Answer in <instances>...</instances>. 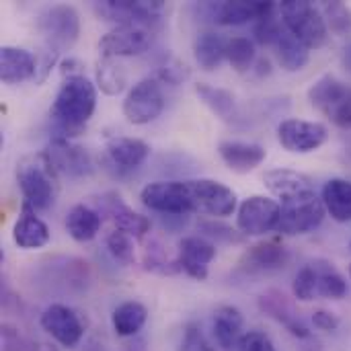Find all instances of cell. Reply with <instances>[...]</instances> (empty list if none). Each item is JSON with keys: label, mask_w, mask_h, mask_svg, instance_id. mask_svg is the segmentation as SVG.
I'll return each instance as SVG.
<instances>
[{"label": "cell", "mask_w": 351, "mask_h": 351, "mask_svg": "<svg viewBox=\"0 0 351 351\" xmlns=\"http://www.w3.org/2000/svg\"><path fill=\"white\" fill-rule=\"evenodd\" d=\"M313 323L319 331H337L339 329V317L331 311H325V308H319L313 313Z\"/></svg>", "instance_id": "46"}, {"label": "cell", "mask_w": 351, "mask_h": 351, "mask_svg": "<svg viewBox=\"0 0 351 351\" xmlns=\"http://www.w3.org/2000/svg\"><path fill=\"white\" fill-rule=\"evenodd\" d=\"M348 274H350V280H351V263H350V267H348Z\"/></svg>", "instance_id": "50"}, {"label": "cell", "mask_w": 351, "mask_h": 351, "mask_svg": "<svg viewBox=\"0 0 351 351\" xmlns=\"http://www.w3.org/2000/svg\"><path fill=\"white\" fill-rule=\"evenodd\" d=\"M142 204L165 216H187L191 214L187 179L183 181H154L140 191Z\"/></svg>", "instance_id": "13"}, {"label": "cell", "mask_w": 351, "mask_h": 351, "mask_svg": "<svg viewBox=\"0 0 351 351\" xmlns=\"http://www.w3.org/2000/svg\"><path fill=\"white\" fill-rule=\"evenodd\" d=\"M43 152L47 154L58 175H64L68 179H82L95 173V162L88 150L80 144L70 142V138H64L60 134L53 136Z\"/></svg>", "instance_id": "12"}, {"label": "cell", "mask_w": 351, "mask_h": 351, "mask_svg": "<svg viewBox=\"0 0 351 351\" xmlns=\"http://www.w3.org/2000/svg\"><path fill=\"white\" fill-rule=\"evenodd\" d=\"M284 27L308 49H319L329 39V27L319 6L308 0H284L278 4Z\"/></svg>", "instance_id": "3"}, {"label": "cell", "mask_w": 351, "mask_h": 351, "mask_svg": "<svg viewBox=\"0 0 351 351\" xmlns=\"http://www.w3.org/2000/svg\"><path fill=\"white\" fill-rule=\"evenodd\" d=\"M146 319H148L146 306L138 300H128V302H121L113 311L111 325L119 337H134L142 331V327L146 325Z\"/></svg>", "instance_id": "31"}, {"label": "cell", "mask_w": 351, "mask_h": 351, "mask_svg": "<svg viewBox=\"0 0 351 351\" xmlns=\"http://www.w3.org/2000/svg\"><path fill=\"white\" fill-rule=\"evenodd\" d=\"M39 325L51 339H56L62 348H68V350L76 348L84 337L82 317L74 308L60 304V302L49 304L41 313Z\"/></svg>", "instance_id": "15"}, {"label": "cell", "mask_w": 351, "mask_h": 351, "mask_svg": "<svg viewBox=\"0 0 351 351\" xmlns=\"http://www.w3.org/2000/svg\"><path fill=\"white\" fill-rule=\"evenodd\" d=\"M60 60V49L51 47V45H45L41 47L39 56H37V74H35V84H43L47 80V76L51 74V68L58 64Z\"/></svg>", "instance_id": "44"}, {"label": "cell", "mask_w": 351, "mask_h": 351, "mask_svg": "<svg viewBox=\"0 0 351 351\" xmlns=\"http://www.w3.org/2000/svg\"><path fill=\"white\" fill-rule=\"evenodd\" d=\"M321 199L325 204L327 214L335 222H341V224L351 222V181L341 179V177L329 179L323 185Z\"/></svg>", "instance_id": "27"}, {"label": "cell", "mask_w": 351, "mask_h": 351, "mask_svg": "<svg viewBox=\"0 0 351 351\" xmlns=\"http://www.w3.org/2000/svg\"><path fill=\"white\" fill-rule=\"evenodd\" d=\"M351 62V45L346 49V64H350Z\"/></svg>", "instance_id": "49"}, {"label": "cell", "mask_w": 351, "mask_h": 351, "mask_svg": "<svg viewBox=\"0 0 351 351\" xmlns=\"http://www.w3.org/2000/svg\"><path fill=\"white\" fill-rule=\"evenodd\" d=\"M276 49L278 62L286 72H300L311 62V49L302 41H298L288 29H284V33L280 35Z\"/></svg>", "instance_id": "32"}, {"label": "cell", "mask_w": 351, "mask_h": 351, "mask_svg": "<svg viewBox=\"0 0 351 351\" xmlns=\"http://www.w3.org/2000/svg\"><path fill=\"white\" fill-rule=\"evenodd\" d=\"M278 4L263 0H224L218 4H208L212 19L220 25H245L249 21H259L271 12Z\"/></svg>", "instance_id": "22"}, {"label": "cell", "mask_w": 351, "mask_h": 351, "mask_svg": "<svg viewBox=\"0 0 351 351\" xmlns=\"http://www.w3.org/2000/svg\"><path fill=\"white\" fill-rule=\"evenodd\" d=\"M95 84L107 97H117L125 90L128 72L125 66L117 58H103L99 56L95 64Z\"/></svg>", "instance_id": "30"}, {"label": "cell", "mask_w": 351, "mask_h": 351, "mask_svg": "<svg viewBox=\"0 0 351 351\" xmlns=\"http://www.w3.org/2000/svg\"><path fill=\"white\" fill-rule=\"evenodd\" d=\"M37 31L43 35L45 45H51L60 51L70 49L80 35L78 10L70 4H51L39 12Z\"/></svg>", "instance_id": "7"}, {"label": "cell", "mask_w": 351, "mask_h": 351, "mask_svg": "<svg viewBox=\"0 0 351 351\" xmlns=\"http://www.w3.org/2000/svg\"><path fill=\"white\" fill-rule=\"evenodd\" d=\"M282 206L265 195H251L237 210V228L245 237H263L278 228Z\"/></svg>", "instance_id": "10"}, {"label": "cell", "mask_w": 351, "mask_h": 351, "mask_svg": "<svg viewBox=\"0 0 351 351\" xmlns=\"http://www.w3.org/2000/svg\"><path fill=\"white\" fill-rule=\"evenodd\" d=\"M226 47H228V39L222 33L202 31V33H197V37L193 41V58L202 70L212 72L226 58Z\"/></svg>", "instance_id": "28"}, {"label": "cell", "mask_w": 351, "mask_h": 351, "mask_svg": "<svg viewBox=\"0 0 351 351\" xmlns=\"http://www.w3.org/2000/svg\"><path fill=\"white\" fill-rule=\"evenodd\" d=\"M237 351H278L271 337L263 331H247Z\"/></svg>", "instance_id": "45"}, {"label": "cell", "mask_w": 351, "mask_h": 351, "mask_svg": "<svg viewBox=\"0 0 351 351\" xmlns=\"http://www.w3.org/2000/svg\"><path fill=\"white\" fill-rule=\"evenodd\" d=\"M311 105L337 128L351 130V86L333 74L321 76L308 88Z\"/></svg>", "instance_id": "5"}, {"label": "cell", "mask_w": 351, "mask_h": 351, "mask_svg": "<svg viewBox=\"0 0 351 351\" xmlns=\"http://www.w3.org/2000/svg\"><path fill=\"white\" fill-rule=\"evenodd\" d=\"M350 247H351V245H350Z\"/></svg>", "instance_id": "51"}, {"label": "cell", "mask_w": 351, "mask_h": 351, "mask_svg": "<svg viewBox=\"0 0 351 351\" xmlns=\"http://www.w3.org/2000/svg\"><path fill=\"white\" fill-rule=\"evenodd\" d=\"M327 210L323 199L317 193L300 195L282 202V212H280V222H278V232L282 237H298L313 232L315 228L321 226Z\"/></svg>", "instance_id": "8"}, {"label": "cell", "mask_w": 351, "mask_h": 351, "mask_svg": "<svg viewBox=\"0 0 351 351\" xmlns=\"http://www.w3.org/2000/svg\"><path fill=\"white\" fill-rule=\"evenodd\" d=\"M292 294L300 302H311L319 296V274L315 263H306L292 282Z\"/></svg>", "instance_id": "38"}, {"label": "cell", "mask_w": 351, "mask_h": 351, "mask_svg": "<svg viewBox=\"0 0 351 351\" xmlns=\"http://www.w3.org/2000/svg\"><path fill=\"white\" fill-rule=\"evenodd\" d=\"M95 210L105 216L107 220H111V224L115 226V230H121L125 234H130L136 241H144L152 228L150 220L142 214H138L136 210H132L119 193L115 191H107L103 195H99L95 199Z\"/></svg>", "instance_id": "14"}, {"label": "cell", "mask_w": 351, "mask_h": 351, "mask_svg": "<svg viewBox=\"0 0 351 351\" xmlns=\"http://www.w3.org/2000/svg\"><path fill=\"white\" fill-rule=\"evenodd\" d=\"M105 245H107V251L111 253V257H113L115 261H119V263H123V265H132V263L136 261L134 239H132L130 234H125V232L113 228V230L107 234Z\"/></svg>", "instance_id": "41"}, {"label": "cell", "mask_w": 351, "mask_h": 351, "mask_svg": "<svg viewBox=\"0 0 351 351\" xmlns=\"http://www.w3.org/2000/svg\"><path fill=\"white\" fill-rule=\"evenodd\" d=\"M49 226L37 216V212L33 208H29L27 204H23L21 208V216L16 218L14 226H12V241L19 249L25 251H33V249H41L49 243Z\"/></svg>", "instance_id": "26"}, {"label": "cell", "mask_w": 351, "mask_h": 351, "mask_svg": "<svg viewBox=\"0 0 351 351\" xmlns=\"http://www.w3.org/2000/svg\"><path fill=\"white\" fill-rule=\"evenodd\" d=\"M150 156V144H146L140 138L130 136H113L105 144L103 160L109 165L107 169H115L119 175L130 173L138 167H142Z\"/></svg>", "instance_id": "17"}, {"label": "cell", "mask_w": 351, "mask_h": 351, "mask_svg": "<svg viewBox=\"0 0 351 351\" xmlns=\"http://www.w3.org/2000/svg\"><path fill=\"white\" fill-rule=\"evenodd\" d=\"M144 269L146 271H152V274H158V276H175V274H181V267H179L177 257H169L167 251L156 241H150V245L146 247V253H144Z\"/></svg>", "instance_id": "36"}, {"label": "cell", "mask_w": 351, "mask_h": 351, "mask_svg": "<svg viewBox=\"0 0 351 351\" xmlns=\"http://www.w3.org/2000/svg\"><path fill=\"white\" fill-rule=\"evenodd\" d=\"M179 351H216L210 341L206 339V335L202 333V329L195 323L185 325L183 329V337H181V346Z\"/></svg>", "instance_id": "43"}, {"label": "cell", "mask_w": 351, "mask_h": 351, "mask_svg": "<svg viewBox=\"0 0 351 351\" xmlns=\"http://www.w3.org/2000/svg\"><path fill=\"white\" fill-rule=\"evenodd\" d=\"M199 232L204 234V239H214V241H222V243H241L245 234L237 232L234 228L222 224V222H216V220H206V222H199Z\"/></svg>", "instance_id": "42"}, {"label": "cell", "mask_w": 351, "mask_h": 351, "mask_svg": "<svg viewBox=\"0 0 351 351\" xmlns=\"http://www.w3.org/2000/svg\"><path fill=\"white\" fill-rule=\"evenodd\" d=\"M212 333L222 351H237L245 337V317L237 306L222 304L212 315Z\"/></svg>", "instance_id": "23"}, {"label": "cell", "mask_w": 351, "mask_h": 351, "mask_svg": "<svg viewBox=\"0 0 351 351\" xmlns=\"http://www.w3.org/2000/svg\"><path fill=\"white\" fill-rule=\"evenodd\" d=\"M216 259V245L204 237H183L179 241L177 261L185 276L197 282L208 280L210 263Z\"/></svg>", "instance_id": "18"}, {"label": "cell", "mask_w": 351, "mask_h": 351, "mask_svg": "<svg viewBox=\"0 0 351 351\" xmlns=\"http://www.w3.org/2000/svg\"><path fill=\"white\" fill-rule=\"evenodd\" d=\"M37 56L25 47L2 45L0 47V78L4 84H19L35 78Z\"/></svg>", "instance_id": "24"}, {"label": "cell", "mask_w": 351, "mask_h": 351, "mask_svg": "<svg viewBox=\"0 0 351 351\" xmlns=\"http://www.w3.org/2000/svg\"><path fill=\"white\" fill-rule=\"evenodd\" d=\"M103 218L101 214L88 206V204H76L70 208L68 216H66V230L68 234L76 241V243H88L93 241L99 230H101Z\"/></svg>", "instance_id": "29"}, {"label": "cell", "mask_w": 351, "mask_h": 351, "mask_svg": "<svg viewBox=\"0 0 351 351\" xmlns=\"http://www.w3.org/2000/svg\"><path fill=\"white\" fill-rule=\"evenodd\" d=\"M251 72H255L257 78H265V76L271 74V62L267 58H257V62H255Z\"/></svg>", "instance_id": "48"}, {"label": "cell", "mask_w": 351, "mask_h": 351, "mask_svg": "<svg viewBox=\"0 0 351 351\" xmlns=\"http://www.w3.org/2000/svg\"><path fill=\"white\" fill-rule=\"evenodd\" d=\"M165 109L162 84L154 76H146L136 82L123 99V117L134 125H146L160 117Z\"/></svg>", "instance_id": "9"}, {"label": "cell", "mask_w": 351, "mask_h": 351, "mask_svg": "<svg viewBox=\"0 0 351 351\" xmlns=\"http://www.w3.org/2000/svg\"><path fill=\"white\" fill-rule=\"evenodd\" d=\"M191 214L210 216V218H226L239 210L237 193L214 179H187Z\"/></svg>", "instance_id": "6"}, {"label": "cell", "mask_w": 351, "mask_h": 351, "mask_svg": "<svg viewBox=\"0 0 351 351\" xmlns=\"http://www.w3.org/2000/svg\"><path fill=\"white\" fill-rule=\"evenodd\" d=\"M95 14L101 21L117 25H140L154 31L162 25L167 2L162 0H103L93 4Z\"/></svg>", "instance_id": "4"}, {"label": "cell", "mask_w": 351, "mask_h": 351, "mask_svg": "<svg viewBox=\"0 0 351 351\" xmlns=\"http://www.w3.org/2000/svg\"><path fill=\"white\" fill-rule=\"evenodd\" d=\"M321 12L329 31H333L335 35L351 33V6L346 2H325L321 6Z\"/></svg>", "instance_id": "39"}, {"label": "cell", "mask_w": 351, "mask_h": 351, "mask_svg": "<svg viewBox=\"0 0 351 351\" xmlns=\"http://www.w3.org/2000/svg\"><path fill=\"white\" fill-rule=\"evenodd\" d=\"M288 263V249L278 243L276 239L269 241H259L253 247H249L239 265L247 274H271L280 271Z\"/></svg>", "instance_id": "20"}, {"label": "cell", "mask_w": 351, "mask_h": 351, "mask_svg": "<svg viewBox=\"0 0 351 351\" xmlns=\"http://www.w3.org/2000/svg\"><path fill=\"white\" fill-rule=\"evenodd\" d=\"M97 109V84L84 74L62 78V84L49 107V117L62 132L60 136H80Z\"/></svg>", "instance_id": "1"}, {"label": "cell", "mask_w": 351, "mask_h": 351, "mask_svg": "<svg viewBox=\"0 0 351 351\" xmlns=\"http://www.w3.org/2000/svg\"><path fill=\"white\" fill-rule=\"evenodd\" d=\"M218 154L222 162L237 175L253 173L267 158V150L261 144L243 140H222L218 144Z\"/></svg>", "instance_id": "21"}, {"label": "cell", "mask_w": 351, "mask_h": 351, "mask_svg": "<svg viewBox=\"0 0 351 351\" xmlns=\"http://www.w3.org/2000/svg\"><path fill=\"white\" fill-rule=\"evenodd\" d=\"M263 183L282 202L292 199V197H300V195H308V193H317L313 179L308 175H304V173H298V171H292V169L265 171Z\"/></svg>", "instance_id": "25"}, {"label": "cell", "mask_w": 351, "mask_h": 351, "mask_svg": "<svg viewBox=\"0 0 351 351\" xmlns=\"http://www.w3.org/2000/svg\"><path fill=\"white\" fill-rule=\"evenodd\" d=\"M282 16H280V10H278V6L271 10V12H267L265 16H261L257 23H255V27H253V39L259 43V45H276L278 43V39H280V35L284 33V25H282V21H280Z\"/></svg>", "instance_id": "37"}, {"label": "cell", "mask_w": 351, "mask_h": 351, "mask_svg": "<svg viewBox=\"0 0 351 351\" xmlns=\"http://www.w3.org/2000/svg\"><path fill=\"white\" fill-rule=\"evenodd\" d=\"M257 306L263 315L280 323L286 331H290L296 339H311V329L302 323L298 313L294 311V304L288 300V296L280 290H267L257 298Z\"/></svg>", "instance_id": "19"}, {"label": "cell", "mask_w": 351, "mask_h": 351, "mask_svg": "<svg viewBox=\"0 0 351 351\" xmlns=\"http://www.w3.org/2000/svg\"><path fill=\"white\" fill-rule=\"evenodd\" d=\"M319 274V296L329 300H341L348 296V282L346 278L327 261H315Z\"/></svg>", "instance_id": "34"}, {"label": "cell", "mask_w": 351, "mask_h": 351, "mask_svg": "<svg viewBox=\"0 0 351 351\" xmlns=\"http://www.w3.org/2000/svg\"><path fill=\"white\" fill-rule=\"evenodd\" d=\"M278 140L284 150L292 154H311L327 144L329 130L321 121L308 119H284L278 125Z\"/></svg>", "instance_id": "11"}, {"label": "cell", "mask_w": 351, "mask_h": 351, "mask_svg": "<svg viewBox=\"0 0 351 351\" xmlns=\"http://www.w3.org/2000/svg\"><path fill=\"white\" fill-rule=\"evenodd\" d=\"M226 60L232 66L234 72L245 74L251 72L255 62H257V51H255V43L249 37H232L228 39V47H226Z\"/></svg>", "instance_id": "35"}, {"label": "cell", "mask_w": 351, "mask_h": 351, "mask_svg": "<svg viewBox=\"0 0 351 351\" xmlns=\"http://www.w3.org/2000/svg\"><path fill=\"white\" fill-rule=\"evenodd\" d=\"M14 177L23 195V204H27L35 212L49 210L56 204V197L60 193V175L56 173L43 150L21 158L16 162Z\"/></svg>", "instance_id": "2"}, {"label": "cell", "mask_w": 351, "mask_h": 351, "mask_svg": "<svg viewBox=\"0 0 351 351\" xmlns=\"http://www.w3.org/2000/svg\"><path fill=\"white\" fill-rule=\"evenodd\" d=\"M60 74L62 78H70V76H82L84 74V66L78 58H64L60 62Z\"/></svg>", "instance_id": "47"}, {"label": "cell", "mask_w": 351, "mask_h": 351, "mask_svg": "<svg viewBox=\"0 0 351 351\" xmlns=\"http://www.w3.org/2000/svg\"><path fill=\"white\" fill-rule=\"evenodd\" d=\"M189 66L185 62H181L179 58L175 56H167L158 66H156V74L154 78L162 84H171V86H177L181 82H185L189 78Z\"/></svg>", "instance_id": "40"}, {"label": "cell", "mask_w": 351, "mask_h": 351, "mask_svg": "<svg viewBox=\"0 0 351 351\" xmlns=\"http://www.w3.org/2000/svg\"><path fill=\"white\" fill-rule=\"evenodd\" d=\"M152 43V31L140 25H117L99 39V53L103 58H130L146 51Z\"/></svg>", "instance_id": "16"}, {"label": "cell", "mask_w": 351, "mask_h": 351, "mask_svg": "<svg viewBox=\"0 0 351 351\" xmlns=\"http://www.w3.org/2000/svg\"><path fill=\"white\" fill-rule=\"evenodd\" d=\"M195 95L199 97V101L220 119L228 121L234 117L237 113V99L230 90L208 84V82H197L195 84Z\"/></svg>", "instance_id": "33"}]
</instances>
